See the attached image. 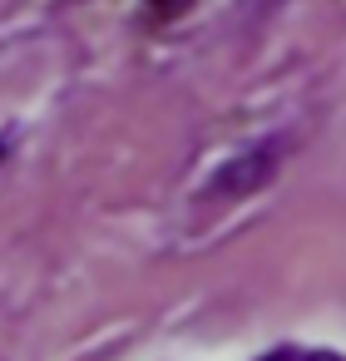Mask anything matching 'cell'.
Listing matches in <instances>:
<instances>
[{
	"mask_svg": "<svg viewBox=\"0 0 346 361\" xmlns=\"http://www.w3.org/2000/svg\"><path fill=\"white\" fill-rule=\"evenodd\" d=\"M267 178H272V154H252V159L228 164V173H218L213 193H247V188H257Z\"/></svg>",
	"mask_w": 346,
	"mask_h": 361,
	"instance_id": "1",
	"label": "cell"
},
{
	"mask_svg": "<svg viewBox=\"0 0 346 361\" xmlns=\"http://www.w3.org/2000/svg\"><path fill=\"white\" fill-rule=\"evenodd\" d=\"M0 159H6V144H0Z\"/></svg>",
	"mask_w": 346,
	"mask_h": 361,
	"instance_id": "4",
	"label": "cell"
},
{
	"mask_svg": "<svg viewBox=\"0 0 346 361\" xmlns=\"http://www.w3.org/2000/svg\"><path fill=\"white\" fill-rule=\"evenodd\" d=\"M149 6H154V11H163V16H178L188 0H149Z\"/></svg>",
	"mask_w": 346,
	"mask_h": 361,
	"instance_id": "3",
	"label": "cell"
},
{
	"mask_svg": "<svg viewBox=\"0 0 346 361\" xmlns=\"http://www.w3.org/2000/svg\"><path fill=\"white\" fill-rule=\"evenodd\" d=\"M262 361H346V356H336V351H302V346H282V351H272V356H262Z\"/></svg>",
	"mask_w": 346,
	"mask_h": 361,
	"instance_id": "2",
	"label": "cell"
}]
</instances>
